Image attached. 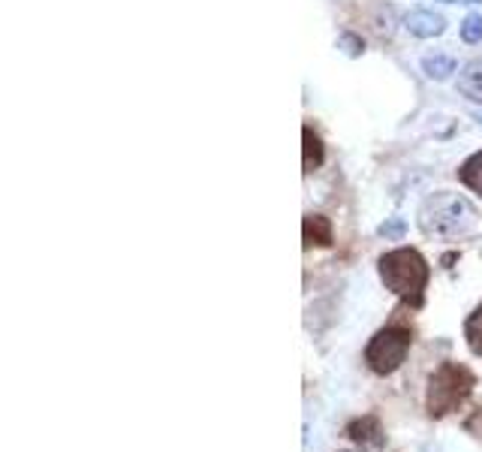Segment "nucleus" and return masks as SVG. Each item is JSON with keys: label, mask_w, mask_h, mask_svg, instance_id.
I'll return each instance as SVG.
<instances>
[{"label": "nucleus", "mask_w": 482, "mask_h": 452, "mask_svg": "<svg viewBox=\"0 0 482 452\" xmlns=\"http://www.w3.org/2000/svg\"><path fill=\"white\" fill-rule=\"evenodd\" d=\"M473 386H477V377L468 368L459 365V362H443L428 380V392H426L428 414L435 419L452 414L455 407H461L470 398Z\"/></svg>", "instance_id": "3"}, {"label": "nucleus", "mask_w": 482, "mask_h": 452, "mask_svg": "<svg viewBox=\"0 0 482 452\" xmlns=\"http://www.w3.org/2000/svg\"><path fill=\"white\" fill-rule=\"evenodd\" d=\"M347 434H350V440L359 443L362 449H380V447H383V429H380L377 416L353 419V422L347 425Z\"/></svg>", "instance_id": "5"}, {"label": "nucleus", "mask_w": 482, "mask_h": 452, "mask_svg": "<svg viewBox=\"0 0 482 452\" xmlns=\"http://www.w3.org/2000/svg\"><path fill=\"white\" fill-rule=\"evenodd\" d=\"M443 15L431 13V10H413L410 15H407V30L417 37H437L443 34Z\"/></svg>", "instance_id": "6"}, {"label": "nucleus", "mask_w": 482, "mask_h": 452, "mask_svg": "<svg viewBox=\"0 0 482 452\" xmlns=\"http://www.w3.org/2000/svg\"><path fill=\"white\" fill-rule=\"evenodd\" d=\"M340 48H344V52L347 55H350V57H356V55H362V39H356V37H340V43H338Z\"/></svg>", "instance_id": "14"}, {"label": "nucleus", "mask_w": 482, "mask_h": 452, "mask_svg": "<svg viewBox=\"0 0 482 452\" xmlns=\"http://www.w3.org/2000/svg\"><path fill=\"white\" fill-rule=\"evenodd\" d=\"M380 233H383L386 238H398L404 233V224H401V220H395V224H383V226H380Z\"/></svg>", "instance_id": "15"}, {"label": "nucleus", "mask_w": 482, "mask_h": 452, "mask_svg": "<svg viewBox=\"0 0 482 452\" xmlns=\"http://www.w3.org/2000/svg\"><path fill=\"white\" fill-rule=\"evenodd\" d=\"M302 139H305V172L320 169L323 166V142H320V136L314 133L311 127H305Z\"/></svg>", "instance_id": "9"}, {"label": "nucleus", "mask_w": 482, "mask_h": 452, "mask_svg": "<svg viewBox=\"0 0 482 452\" xmlns=\"http://www.w3.org/2000/svg\"><path fill=\"white\" fill-rule=\"evenodd\" d=\"M422 70H426L431 79H446L455 70V64L450 61V57H426Z\"/></svg>", "instance_id": "12"}, {"label": "nucleus", "mask_w": 482, "mask_h": 452, "mask_svg": "<svg viewBox=\"0 0 482 452\" xmlns=\"http://www.w3.org/2000/svg\"><path fill=\"white\" fill-rule=\"evenodd\" d=\"M419 226L422 233L435 238H470L482 229L470 202H464L461 196L446 191L428 196L419 211Z\"/></svg>", "instance_id": "1"}, {"label": "nucleus", "mask_w": 482, "mask_h": 452, "mask_svg": "<svg viewBox=\"0 0 482 452\" xmlns=\"http://www.w3.org/2000/svg\"><path fill=\"white\" fill-rule=\"evenodd\" d=\"M459 178L470 187V191L482 193V151L473 154V158L464 163V166L459 169Z\"/></svg>", "instance_id": "10"}, {"label": "nucleus", "mask_w": 482, "mask_h": 452, "mask_svg": "<svg viewBox=\"0 0 482 452\" xmlns=\"http://www.w3.org/2000/svg\"><path fill=\"white\" fill-rule=\"evenodd\" d=\"M464 338H468V347L482 356V305L473 311L468 317V323H464Z\"/></svg>", "instance_id": "11"}, {"label": "nucleus", "mask_w": 482, "mask_h": 452, "mask_svg": "<svg viewBox=\"0 0 482 452\" xmlns=\"http://www.w3.org/2000/svg\"><path fill=\"white\" fill-rule=\"evenodd\" d=\"M410 328H401V326H389L383 332H377L365 350V362L374 374H392L398 368L404 365L407 353H410Z\"/></svg>", "instance_id": "4"}, {"label": "nucleus", "mask_w": 482, "mask_h": 452, "mask_svg": "<svg viewBox=\"0 0 482 452\" xmlns=\"http://www.w3.org/2000/svg\"><path fill=\"white\" fill-rule=\"evenodd\" d=\"M428 262L422 260L419 251L413 248H398L389 251L380 260V277L395 295H401L410 305H422V290L428 284Z\"/></svg>", "instance_id": "2"}, {"label": "nucleus", "mask_w": 482, "mask_h": 452, "mask_svg": "<svg viewBox=\"0 0 482 452\" xmlns=\"http://www.w3.org/2000/svg\"><path fill=\"white\" fill-rule=\"evenodd\" d=\"M461 37L468 39V43H479L482 39V15H468V19H464V24H461Z\"/></svg>", "instance_id": "13"}, {"label": "nucleus", "mask_w": 482, "mask_h": 452, "mask_svg": "<svg viewBox=\"0 0 482 452\" xmlns=\"http://www.w3.org/2000/svg\"><path fill=\"white\" fill-rule=\"evenodd\" d=\"M459 90L470 100H479L482 103V61H473L464 67V72L459 76Z\"/></svg>", "instance_id": "8"}, {"label": "nucleus", "mask_w": 482, "mask_h": 452, "mask_svg": "<svg viewBox=\"0 0 482 452\" xmlns=\"http://www.w3.org/2000/svg\"><path fill=\"white\" fill-rule=\"evenodd\" d=\"M302 235H305V248H329L331 244V224L329 217L323 215H307L302 224Z\"/></svg>", "instance_id": "7"}]
</instances>
